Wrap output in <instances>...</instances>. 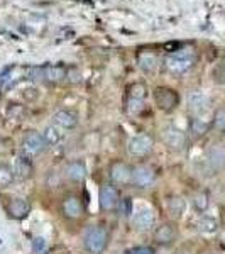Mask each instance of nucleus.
<instances>
[{"label": "nucleus", "mask_w": 225, "mask_h": 254, "mask_svg": "<svg viewBox=\"0 0 225 254\" xmlns=\"http://www.w3.org/2000/svg\"><path fill=\"white\" fill-rule=\"evenodd\" d=\"M196 61V56L193 53V49H178V51H173L165 58V68L173 75H183L188 69L193 68Z\"/></svg>", "instance_id": "nucleus-9"}, {"label": "nucleus", "mask_w": 225, "mask_h": 254, "mask_svg": "<svg viewBox=\"0 0 225 254\" xmlns=\"http://www.w3.org/2000/svg\"><path fill=\"white\" fill-rule=\"evenodd\" d=\"M15 183L14 168L9 163H0V191H5Z\"/></svg>", "instance_id": "nucleus-22"}, {"label": "nucleus", "mask_w": 225, "mask_h": 254, "mask_svg": "<svg viewBox=\"0 0 225 254\" xmlns=\"http://www.w3.org/2000/svg\"><path fill=\"white\" fill-rule=\"evenodd\" d=\"M14 64H9V66H5L2 69V71H0V87H2V85H5L7 81H9V76H10V73L14 71Z\"/></svg>", "instance_id": "nucleus-33"}, {"label": "nucleus", "mask_w": 225, "mask_h": 254, "mask_svg": "<svg viewBox=\"0 0 225 254\" xmlns=\"http://www.w3.org/2000/svg\"><path fill=\"white\" fill-rule=\"evenodd\" d=\"M58 212L61 219L68 224H78L87 217V200L80 193V190L71 188V190L63 191L58 203Z\"/></svg>", "instance_id": "nucleus-2"}, {"label": "nucleus", "mask_w": 225, "mask_h": 254, "mask_svg": "<svg viewBox=\"0 0 225 254\" xmlns=\"http://www.w3.org/2000/svg\"><path fill=\"white\" fill-rule=\"evenodd\" d=\"M165 210L169 215L171 220H178L183 219L186 212V200L178 193H169L165 196Z\"/></svg>", "instance_id": "nucleus-16"}, {"label": "nucleus", "mask_w": 225, "mask_h": 254, "mask_svg": "<svg viewBox=\"0 0 225 254\" xmlns=\"http://www.w3.org/2000/svg\"><path fill=\"white\" fill-rule=\"evenodd\" d=\"M190 203H191V207H193L195 212H198V214H205V212L208 210V207H210V195L203 190H198L191 195Z\"/></svg>", "instance_id": "nucleus-23"}, {"label": "nucleus", "mask_w": 225, "mask_h": 254, "mask_svg": "<svg viewBox=\"0 0 225 254\" xmlns=\"http://www.w3.org/2000/svg\"><path fill=\"white\" fill-rule=\"evenodd\" d=\"M196 225H198L200 232H207V234H212V232L217 231V222L214 219H210V217H202Z\"/></svg>", "instance_id": "nucleus-30"}, {"label": "nucleus", "mask_w": 225, "mask_h": 254, "mask_svg": "<svg viewBox=\"0 0 225 254\" xmlns=\"http://www.w3.org/2000/svg\"><path fill=\"white\" fill-rule=\"evenodd\" d=\"M117 212H118V215H122L124 219H130V217H132L134 202L130 200V196H122L120 202H118Z\"/></svg>", "instance_id": "nucleus-28"}, {"label": "nucleus", "mask_w": 225, "mask_h": 254, "mask_svg": "<svg viewBox=\"0 0 225 254\" xmlns=\"http://www.w3.org/2000/svg\"><path fill=\"white\" fill-rule=\"evenodd\" d=\"M130 224H132L134 231L139 232V234L153 232L154 227H156V212L149 205H139L134 208Z\"/></svg>", "instance_id": "nucleus-13"}, {"label": "nucleus", "mask_w": 225, "mask_h": 254, "mask_svg": "<svg viewBox=\"0 0 225 254\" xmlns=\"http://www.w3.org/2000/svg\"><path fill=\"white\" fill-rule=\"evenodd\" d=\"M207 166L214 173H220L225 170V144H212L205 154Z\"/></svg>", "instance_id": "nucleus-17"}, {"label": "nucleus", "mask_w": 225, "mask_h": 254, "mask_svg": "<svg viewBox=\"0 0 225 254\" xmlns=\"http://www.w3.org/2000/svg\"><path fill=\"white\" fill-rule=\"evenodd\" d=\"M210 130V124L207 121H203L202 117H193L190 119V124H188V137H191L193 141L202 139L205 134Z\"/></svg>", "instance_id": "nucleus-21"}, {"label": "nucleus", "mask_w": 225, "mask_h": 254, "mask_svg": "<svg viewBox=\"0 0 225 254\" xmlns=\"http://www.w3.org/2000/svg\"><path fill=\"white\" fill-rule=\"evenodd\" d=\"M127 93H129V98L144 102L147 97V87L142 83V81H134V83L127 88Z\"/></svg>", "instance_id": "nucleus-26"}, {"label": "nucleus", "mask_w": 225, "mask_h": 254, "mask_svg": "<svg viewBox=\"0 0 225 254\" xmlns=\"http://www.w3.org/2000/svg\"><path fill=\"white\" fill-rule=\"evenodd\" d=\"M212 127H215L217 130H225V110L224 109H220V110H217V112H215Z\"/></svg>", "instance_id": "nucleus-31"}, {"label": "nucleus", "mask_w": 225, "mask_h": 254, "mask_svg": "<svg viewBox=\"0 0 225 254\" xmlns=\"http://www.w3.org/2000/svg\"><path fill=\"white\" fill-rule=\"evenodd\" d=\"M137 64L146 75H153L158 68V58L153 53H141L137 58Z\"/></svg>", "instance_id": "nucleus-24"}, {"label": "nucleus", "mask_w": 225, "mask_h": 254, "mask_svg": "<svg viewBox=\"0 0 225 254\" xmlns=\"http://www.w3.org/2000/svg\"><path fill=\"white\" fill-rule=\"evenodd\" d=\"M14 173H15V180L19 182H31L32 178L36 176V165L34 159L24 153H17V156L14 159Z\"/></svg>", "instance_id": "nucleus-15"}, {"label": "nucleus", "mask_w": 225, "mask_h": 254, "mask_svg": "<svg viewBox=\"0 0 225 254\" xmlns=\"http://www.w3.org/2000/svg\"><path fill=\"white\" fill-rule=\"evenodd\" d=\"M146 110V104L141 100H134V98H127V104H125V112L130 117H139Z\"/></svg>", "instance_id": "nucleus-27"}, {"label": "nucleus", "mask_w": 225, "mask_h": 254, "mask_svg": "<svg viewBox=\"0 0 225 254\" xmlns=\"http://www.w3.org/2000/svg\"><path fill=\"white\" fill-rule=\"evenodd\" d=\"M154 147H156V139H154L153 134L141 132L129 139L125 149H127V156L136 163V161H147V159L153 156Z\"/></svg>", "instance_id": "nucleus-4"}, {"label": "nucleus", "mask_w": 225, "mask_h": 254, "mask_svg": "<svg viewBox=\"0 0 225 254\" xmlns=\"http://www.w3.org/2000/svg\"><path fill=\"white\" fill-rule=\"evenodd\" d=\"M61 176H63L64 183H68L69 187L73 188H80L85 185L88 178V166L87 161L81 158H75L69 159L63 165V170H61Z\"/></svg>", "instance_id": "nucleus-8"}, {"label": "nucleus", "mask_w": 225, "mask_h": 254, "mask_svg": "<svg viewBox=\"0 0 225 254\" xmlns=\"http://www.w3.org/2000/svg\"><path fill=\"white\" fill-rule=\"evenodd\" d=\"M222 71H224V85H225V56H224V61H222Z\"/></svg>", "instance_id": "nucleus-36"}, {"label": "nucleus", "mask_w": 225, "mask_h": 254, "mask_svg": "<svg viewBox=\"0 0 225 254\" xmlns=\"http://www.w3.org/2000/svg\"><path fill=\"white\" fill-rule=\"evenodd\" d=\"M188 109L193 117H202L210 109V98L203 92H191L188 95Z\"/></svg>", "instance_id": "nucleus-19"}, {"label": "nucleus", "mask_w": 225, "mask_h": 254, "mask_svg": "<svg viewBox=\"0 0 225 254\" xmlns=\"http://www.w3.org/2000/svg\"><path fill=\"white\" fill-rule=\"evenodd\" d=\"M107 182L115 185L120 190L130 188V178H132V163H129L127 159H110L107 166Z\"/></svg>", "instance_id": "nucleus-6"}, {"label": "nucleus", "mask_w": 225, "mask_h": 254, "mask_svg": "<svg viewBox=\"0 0 225 254\" xmlns=\"http://www.w3.org/2000/svg\"><path fill=\"white\" fill-rule=\"evenodd\" d=\"M78 114L73 112L69 109H61L58 112H55L53 116V124L58 126L61 130H73L78 127Z\"/></svg>", "instance_id": "nucleus-18"}, {"label": "nucleus", "mask_w": 225, "mask_h": 254, "mask_svg": "<svg viewBox=\"0 0 225 254\" xmlns=\"http://www.w3.org/2000/svg\"><path fill=\"white\" fill-rule=\"evenodd\" d=\"M2 208L7 219L15 220V222L26 220L32 212L29 198L20 195H2Z\"/></svg>", "instance_id": "nucleus-5"}, {"label": "nucleus", "mask_w": 225, "mask_h": 254, "mask_svg": "<svg viewBox=\"0 0 225 254\" xmlns=\"http://www.w3.org/2000/svg\"><path fill=\"white\" fill-rule=\"evenodd\" d=\"M112 243V231L107 222H93L85 227L81 246L87 254H105Z\"/></svg>", "instance_id": "nucleus-1"}, {"label": "nucleus", "mask_w": 225, "mask_h": 254, "mask_svg": "<svg viewBox=\"0 0 225 254\" xmlns=\"http://www.w3.org/2000/svg\"><path fill=\"white\" fill-rule=\"evenodd\" d=\"M202 254H217V253H214V251H205V253H202Z\"/></svg>", "instance_id": "nucleus-37"}, {"label": "nucleus", "mask_w": 225, "mask_h": 254, "mask_svg": "<svg viewBox=\"0 0 225 254\" xmlns=\"http://www.w3.org/2000/svg\"><path fill=\"white\" fill-rule=\"evenodd\" d=\"M127 254H156L151 248H146V246H139V248L130 249Z\"/></svg>", "instance_id": "nucleus-34"}, {"label": "nucleus", "mask_w": 225, "mask_h": 254, "mask_svg": "<svg viewBox=\"0 0 225 254\" xmlns=\"http://www.w3.org/2000/svg\"><path fill=\"white\" fill-rule=\"evenodd\" d=\"M66 81H69V83H80V81H81V73H80V69H78V68H75V66L68 68Z\"/></svg>", "instance_id": "nucleus-32"}, {"label": "nucleus", "mask_w": 225, "mask_h": 254, "mask_svg": "<svg viewBox=\"0 0 225 254\" xmlns=\"http://www.w3.org/2000/svg\"><path fill=\"white\" fill-rule=\"evenodd\" d=\"M153 98H154V104L156 107L165 114H171L178 109L179 102V93L174 88L171 87H156L153 92Z\"/></svg>", "instance_id": "nucleus-14"}, {"label": "nucleus", "mask_w": 225, "mask_h": 254, "mask_svg": "<svg viewBox=\"0 0 225 254\" xmlns=\"http://www.w3.org/2000/svg\"><path fill=\"white\" fill-rule=\"evenodd\" d=\"M31 251H32V254H49V248H48L46 239H44L43 236L32 237Z\"/></svg>", "instance_id": "nucleus-29"}, {"label": "nucleus", "mask_w": 225, "mask_h": 254, "mask_svg": "<svg viewBox=\"0 0 225 254\" xmlns=\"http://www.w3.org/2000/svg\"><path fill=\"white\" fill-rule=\"evenodd\" d=\"M120 198H122V190L117 188L115 185H112V183L105 182L98 188V207H100L102 214L109 215L117 212Z\"/></svg>", "instance_id": "nucleus-12"}, {"label": "nucleus", "mask_w": 225, "mask_h": 254, "mask_svg": "<svg viewBox=\"0 0 225 254\" xmlns=\"http://www.w3.org/2000/svg\"><path fill=\"white\" fill-rule=\"evenodd\" d=\"M43 136H44V141H46L48 147H55L63 141V132H61L59 127L55 126V124H49V126L44 127Z\"/></svg>", "instance_id": "nucleus-25"}, {"label": "nucleus", "mask_w": 225, "mask_h": 254, "mask_svg": "<svg viewBox=\"0 0 225 254\" xmlns=\"http://www.w3.org/2000/svg\"><path fill=\"white\" fill-rule=\"evenodd\" d=\"M161 142L165 144V147L168 151H171V153H183V151H186L188 147V134L185 132L183 129H179V127L169 124V126H165L161 129Z\"/></svg>", "instance_id": "nucleus-11"}, {"label": "nucleus", "mask_w": 225, "mask_h": 254, "mask_svg": "<svg viewBox=\"0 0 225 254\" xmlns=\"http://www.w3.org/2000/svg\"><path fill=\"white\" fill-rule=\"evenodd\" d=\"M43 71H44V81H48V83L58 85L66 81L68 68L63 66V64H46V66H43Z\"/></svg>", "instance_id": "nucleus-20"}, {"label": "nucleus", "mask_w": 225, "mask_h": 254, "mask_svg": "<svg viewBox=\"0 0 225 254\" xmlns=\"http://www.w3.org/2000/svg\"><path fill=\"white\" fill-rule=\"evenodd\" d=\"M173 254H195L193 251H191L188 246H179V248L174 249V253Z\"/></svg>", "instance_id": "nucleus-35"}, {"label": "nucleus", "mask_w": 225, "mask_h": 254, "mask_svg": "<svg viewBox=\"0 0 225 254\" xmlns=\"http://www.w3.org/2000/svg\"><path fill=\"white\" fill-rule=\"evenodd\" d=\"M48 151V144L44 141L43 132H39L38 129H27L20 137V153L27 154L32 159L43 156Z\"/></svg>", "instance_id": "nucleus-10"}, {"label": "nucleus", "mask_w": 225, "mask_h": 254, "mask_svg": "<svg viewBox=\"0 0 225 254\" xmlns=\"http://www.w3.org/2000/svg\"><path fill=\"white\" fill-rule=\"evenodd\" d=\"M159 182V171L151 161L132 163V178L130 188L136 191H151Z\"/></svg>", "instance_id": "nucleus-3"}, {"label": "nucleus", "mask_w": 225, "mask_h": 254, "mask_svg": "<svg viewBox=\"0 0 225 254\" xmlns=\"http://www.w3.org/2000/svg\"><path fill=\"white\" fill-rule=\"evenodd\" d=\"M151 239H153V244H156L158 248H173L179 239L178 222L166 219L163 222L156 224L154 231L151 232Z\"/></svg>", "instance_id": "nucleus-7"}]
</instances>
